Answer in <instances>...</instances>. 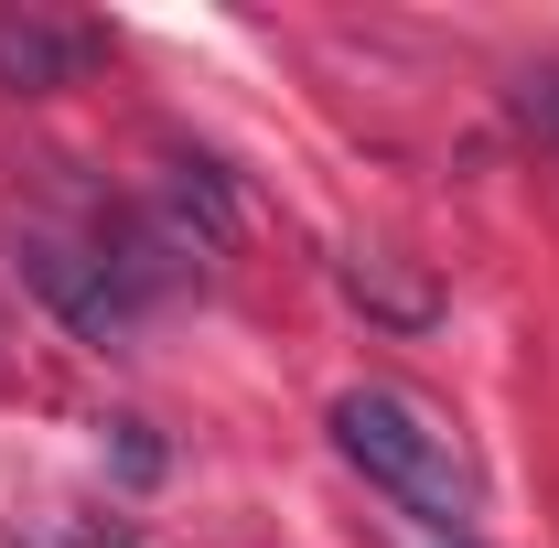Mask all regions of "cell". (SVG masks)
Returning <instances> with one entry per match:
<instances>
[{
	"mask_svg": "<svg viewBox=\"0 0 559 548\" xmlns=\"http://www.w3.org/2000/svg\"><path fill=\"white\" fill-rule=\"evenodd\" d=\"M334 452H345L399 516L474 538V516H485V474H474V441L452 430L441 398H419V388H399V377H366V388L334 398Z\"/></svg>",
	"mask_w": 559,
	"mask_h": 548,
	"instance_id": "cell-1",
	"label": "cell"
},
{
	"mask_svg": "<svg viewBox=\"0 0 559 548\" xmlns=\"http://www.w3.org/2000/svg\"><path fill=\"white\" fill-rule=\"evenodd\" d=\"M11 259H22V279H33V290H44L86 344H130V334H140V290L108 270V248H97V237H66V226H11Z\"/></svg>",
	"mask_w": 559,
	"mask_h": 548,
	"instance_id": "cell-2",
	"label": "cell"
},
{
	"mask_svg": "<svg viewBox=\"0 0 559 548\" xmlns=\"http://www.w3.org/2000/svg\"><path fill=\"white\" fill-rule=\"evenodd\" d=\"M75 65H86V33L44 22V11H0V86L11 97H55V86H75Z\"/></svg>",
	"mask_w": 559,
	"mask_h": 548,
	"instance_id": "cell-3",
	"label": "cell"
},
{
	"mask_svg": "<svg viewBox=\"0 0 559 548\" xmlns=\"http://www.w3.org/2000/svg\"><path fill=\"white\" fill-rule=\"evenodd\" d=\"M345 301H366V312H377V323H399V334L441 312V301H430V279H409L388 248H345Z\"/></svg>",
	"mask_w": 559,
	"mask_h": 548,
	"instance_id": "cell-4",
	"label": "cell"
},
{
	"mask_svg": "<svg viewBox=\"0 0 559 548\" xmlns=\"http://www.w3.org/2000/svg\"><path fill=\"white\" fill-rule=\"evenodd\" d=\"M516 119H527V130L559 151V75H527V86H516Z\"/></svg>",
	"mask_w": 559,
	"mask_h": 548,
	"instance_id": "cell-5",
	"label": "cell"
},
{
	"mask_svg": "<svg viewBox=\"0 0 559 548\" xmlns=\"http://www.w3.org/2000/svg\"><path fill=\"white\" fill-rule=\"evenodd\" d=\"M399 548H474V538H452V527H399Z\"/></svg>",
	"mask_w": 559,
	"mask_h": 548,
	"instance_id": "cell-6",
	"label": "cell"
}]
</instances>
